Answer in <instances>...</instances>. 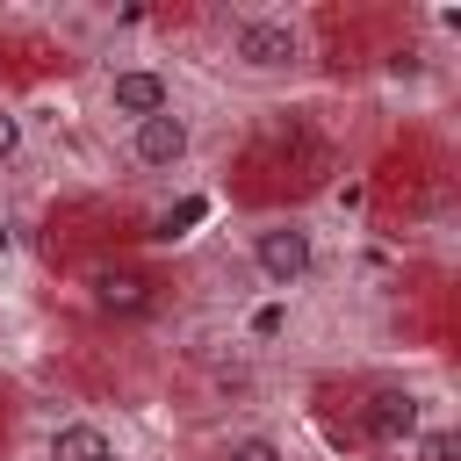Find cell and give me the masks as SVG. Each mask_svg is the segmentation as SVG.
Returning a JSON list of instances; mask_svg holds the SVG:
<instances>
[{"label": "cell", "mask_w": 461, "mask_h": 461, "mask_svg": "<svg viewBox=\"0 0 461 461\" xmlns=\"http://www.w3.org/2000/svg\"><path fill=\"white\" fill-rule=\"evenodd\" d=\"M425 425H432V418H425V396L403 389V382H375L367 403H360V432H367L375 447H389V454H411V439H418Z\"/></svg>", "instance_id": "cell-4"}, {"label": "cell", "mask_w": 461, "mask_h": 461, "mask_svg": "<svg viewBox=\"0 0 461 461\" xmlns=\"http://www.w3.org/2000/svg\"><path fill=\"white\" fill-rule=\"evenodd\" d=\"M411 461H461V432L454 425H425L411 439Z\"/></svg>", "instance_id": "cell-9"}, {"label": "cell", "mask_w": 461, "mask_h": 461, "mask_svg": "<svg viewBox=\"0 0 461 461\" xmlns=\"http://www.w3.org/2000/svg\"><path fill=\"white\" fill-rule=\"evenodd\" d=\"M245 331H252L259 346H267V339H281V331H288V303H281V295H267V303L245 317Z\"/></svg>", "instance_id": "cell-10"}, {"label": "cell", "mask_w": 461, "mask_h": 461, "mask_svg": "<svg viewBox=\"0 0 461 461\" xmlns=\"http://www.w3.org/2000/svg\"><path fill=\"white\" fill-rule=\"evenodd\" d=\"M101 108L130 130V122L173 108V72H166V65H115V72L101 79Z\"/></svg>", "instance_id": "cell-5"}, {"label": "cell", "mask_w": 461, "mask_h": 461, "mask_svg": "<svg viewBox=\"0 0 461 461\" xmlns=\"http://www.w3.org/2000/svg\"><path fill=\"white\" fill-rule=\"evenodd\" d=\"M86 288H94V303H101V310H122V317H137V310L151 303V281H144L137 267H94V274H86Z\"/></svg>", "instance_id": "cell-7"}, {"label": "cell", "mask_w": 461, "mask_h": 461, "mask_svg": "<svg viewBox=\"0 0 461 461\" xmlns=\"http://www.w3.org/2000/svg\"><path fill=\"white\" fill-rule=\"evenodd\" d=\"M122 158H130L137 173H180V166L194 158V122L180 115V101L158 108V115H144V122H130V130H122Z\"/></svg>", "instance_id": "cell-3"}, {"label": "cell", "mask_w": 461, "mask_h": 461, "mask_svg": "<svg viewBox=\"0 0 461 461\" xmlns=\"http://www.w3.org/2000/svg\"><path fill=\"white\" fill-rule=\"evenodd\" d=\"M101 454H115V439H108L101 418H58L43 432V461H101Z\"/></svg>", "instance_id": "cell-6"}, {"label": "cell", "mask_w": 461, "mask_h": 461, "mask_svg": "<svg viewBox=\"0 0 461 461\" xmlns=\"http://www.w3.org/2000/svg\"><path fill=\"white\" fill-rule=\"evenodd\" d=\"M209 461H295L288 454V439L281 432H267V425H238V432H223L216 439V454Z\"/></svg>", "instance_id": "cell-8"}, {"label": "cell", "mask_w": 461, "mask_h": 461, "mask_svg": "<svg viewBox=\"0 0 461 461\" xmlns=\"http://www.w3.org/2000/svg\"><path fill=\"white\" fill-rule=\"evenodd\" d=\"M223 58H230V72H245V79H295V72L310 65V29H303L295 14H281V7H252V14L230 22Z\"/></svg>", "instance_id": "cell-1"}, {"label": "cell", "mask_w": 461, "mask_h": 461, "mask_svg": "<svg viewBox=\"0 0 461 461\" xmlns=\"http://www.w3.org/2000/svg\"><path fill=\"white\" fill-rule=\"evenodd\" d=\"M245 259H252V274L288 303V295L317 274V230H310V223H295V216H267V223H252Z\"/></svg>", "instance_id": "cell-2"}, {"label": "cell", "mask_w": 461, "mask_h": 461, "mask_svg": "<svg viewBox=\"0 0 461 461\" xmlns=\"http://www.w3.org/2000/svg\"><path fill=\"white\" fill-rule=\"evenodd\" d=\"M101 461H137V454H122V447H115V454H101Z\"/></svg>", "instance_id": "cell-13"}, {"label": "cell", "mask_w": 461, "mask_h": 461, "mask_svg": "<svg viewBox=\"0 0 461 461\" xmlns=\"http://www.w3.org/2000/svg\"><path fill=\"white\" fill-rule=\"evenodd\" d=\"M14 252H22V230H14L7 216H0V259H14Z\"/></svg>", "instance_id": "cell-12"}, {"label": "cell", "mask_w": 461, "mask_h": 461, "mask_svg": "<svg viewBox=\"0 0 461 461\" xmlns=\"http://www.w3.org/2000/svg\"><path fill=\"white\" fill-rule=\"evenodd\" d=\"M22 151H29V122H22V108L0 101V166H14Z\"/></svg>", "instance_id": "cell-11"}]
</instances>
